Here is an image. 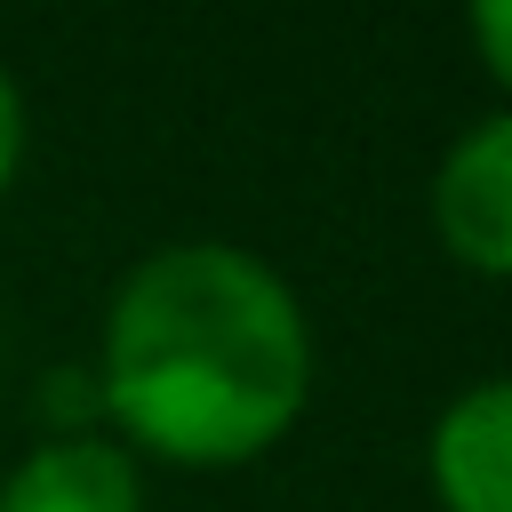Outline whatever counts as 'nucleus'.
I'll list each match as a JSON object with an SVG mask.
<instances>
[{"instance_id":"obj_1","label":"nucleus","mask_w":512,"mask_h":512,"mask_svg":"<svg viewBox=\"0 0 512 512\" xmlns=\"http://www.w3.org/2000/svg\"><path fill=\"white\" fill-rule=\"evenodd\" d=\"M88 400L144 472H248L312 416L320 328L264 248L160 240L104 296Z\"/></svg>"},{"instance_id":"obj_2","label":"nucleus","mask_w":512,"mask_h":512,"mask_svg":"<svg viewBox=\"0 0 512 512\" xmlns=\"http://www.w3.org/2000/svg\"><path fill=\"white\" fill-rule=\"evenodd\" d=\"M424 224L456 272L512 288V112L504 104H488L440 144L424 184Z\"/></svg>"},{"instance_id":"obj_3","label":"nucleus","mask_w":512,"mask_h":512,"mask_svg":"<svg viewBox=\"0 0 512 512\" xmlns=\"http://www.w3.org/2000/svg\"><path fill=\"white\" fill-rule=\"evenodd\" d=\"M432 512H512V368L456 384L424 424Z\"/></svg>"},{"instance_id":"obj_4","label":"nucleus","mask_w":512,"mask_h":512,"mask_svg":"<svg viewBox=\"0 0 512 512\" xmlns=\"http://www.w3.org/2000/svg\"><path fill=\"white\" fill-rule=\"evenodd\" d=\"M0 512H152V472L112 432H40L0 472Z\"/></svg>"},{"instance_id":"obj_5","label":"nucleus","mask_w":512,"mask_h":512,"mask_svg":"<svg viewBox=\"0 0 512 512\" xmlns=\"http://www.w3.org/2000/svg\"><path fill=\"white\" fill-rule=\"evenodd\" d=\"M464 32H472V56H480L496 104L512 112V0H480V8L464 16Z\"/></svg>"},{"instance_id":"obj_6","label":"nucleus","mask_w":512,"mask_h":512,"mask_svg":"<svg viewBox=\"0 0 512 512\" xmlns=\"http://www.w3.org/2000/svg\"><path fill=\"white\" fill-rule=\"evenodd\" d=\"M24 152H32V112H24V88H16V72H8V56H0V200L16 192Z\"/></svg>"}]
</instances>
